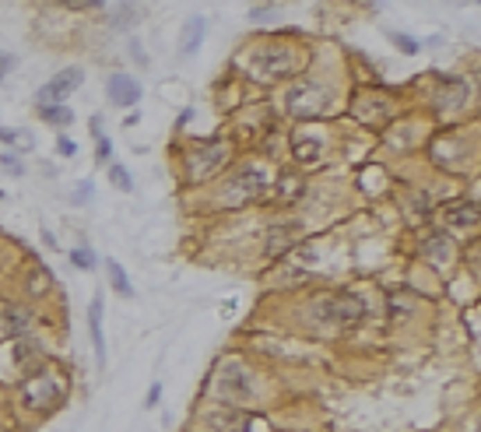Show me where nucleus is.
<instances>
[{
    "mask_svg": "<svg viewBox=\"0 0 481 432\" xmlns=\"http://www.w3.org/2000/svg\"><path fill=\"white\" fill-rule=\"evenodd\" d=\"M91 193H95V187H91V183H88V180H85V183H78V187H74V200H78V204H85V200H88V197H91Z\"/></svg>",
    "mask_w": 481,
    "mask_h": 432,
    "instance_id": "21",
    "label": "nucleus"
},
{
    "mask_svg": "<svg viewBox=\"0 0 481 432\" xmlns=\"http://www.w3.org/2000/svg\"><path fill=\"white\" fill-rule=\"evenodd\" d=\"M74 151H78V144H74L71 137H60V155H64V158H71Z\"/></svg>",
    "mask_w": 481,
    "mask_h": 432,
    "instance_id": "24",
    "label": "nucleus"
},
{
    "mask_svg": "<svg viewBox=\"0 0 481 432\" xmlns=\"http://www.w3.org/2000/svg\"><path fill=\"white\" fill-rule=\"evenodd\" d=\"M88 331H91V345H95V358H98V365H105V334H102V299H91V309H88Z\"/></svg>",
    "mask_w": 481,
    "mask_h": 432,
    "instance_id": "10",
    "label": "nucleus"
},
{
    "mask_svg": "<svg viewBox=\"0 0 481 432\" xmlns=\"http://www.w3.org/2000/svg\"><path fill=\"white\" fill-rule=\"evenodd\" d=\"M81 81H85V71H81V67H67V71H60L57 78H49V81L39 88V102H42V105H64V98H67Z\"/></svg>",
    "mask_w": 481,
    "mask_h": 432,
    "instance_id": "4",
    "label": "nucleus"
},
{
    "mask_svg": "<svg viewBox=\"0 0 481 432\" xmlns=\"http://www.w3.org/2000/svg\"><path fill=\"white\" fill-rule=\"evenodd\" d=\"M446 222L457 225V229L478 225V204H474V200H457L453 207H446Z\"/></svg>",
    "mask_w": 481,
    "mask_h": 432,
    "instance_id": "13",
    "label": "nucleus"
},
{
    "mask_svg": "<svg viewBox=\"0 0 481 432\" xmlns=\"http://www.w3.org/2000/svg\"><path fill=\"white\" fill-rule=\"evenodd\" d=\"M394 39H397V46H401L404 53H414V49H418V42H414V39H408V35H394Z\"/></svg>",
    "mask_w": 481,
    "mask_h": 432,
    "instance_id": "23",
    "label": "nucleus"
},
{
    "mask_svg": "<svg viewBox=\"0 0 481 432\" xmlns=\"http://www.w3.org/2000/svg\"><path fill=\"white\" fill-rule=\"evenodd\" d=\"M105 92H110L113 105H137L141 102V81L130 78V74H113L110 85H105Z\"/></svg>",
    "mask_w": 481,
    "mask_h": 432,
    "instance_id": "8",
    "label": "nucleus"
},
{
    "mask_svg": "<svg viewBox=\"0 0 481 432\" xmlns=\"http://www.w3.org/2000/svg\"><path fill=\"white\" fill-rule=\"evenodd\" d=\"M110 183H113L116 190H123V193H130V190H134V180H130L127 166H120V162H113V166H110Z\"/></svg>",
    "mask_w": 481,
    "mask_h": 432,
    "instance_id": "17",
    "label": "nucleus"
},
{
    "mask_svg": "<svg viewBox=\"0 0 481 432\" xmlns=\"http://www.w3.org/2000/svg\"><path fill=\"white\" fill-rule=\"evenodd\" d=\"M200 42H204V18L197 15V18H190V21L183 25V39H180V57H193V53L200 49Z\"/></svg>",
    "mask_w": 481,
    "mask_h": 432,
    "instance_id": "11",
    "label": "nucleus"
},
{
    "mask_svg": "<svg viewBox=\"0 0 481 432\" xmlns=\"http://www.w3.org/2000/svg\"><path fill=\"white\" fill-rule=\"evenodd\" d=\"M263 187H267V180H263L260 169H243V173L229 183V190H225V204H232V207H236V204H246V200L260 197Z\"/></svg>",
    "mask_w": 481,
    "mask_h": 432,
    "instance_id": "5",
    "label": "nucleus"
},
{
    "mask_svg": "<svg viewBox=\"0 0 481 432\" xmlns=\"http://www.w3.org/2000/svg\"><path fill=\"white\" fill-rule=\"evenodd\" d=\"M11 71V57H0V78H4Z\"/></svg>",
    "mask_w": 481,
    "mask_h": 432,
    "instance_id": "29",
    "label": "nucleus"
},
{
    "mask_svg": "<svg viewBox=\"0 0 481 432\" xmlns=\"http://www.w3.org/2000/svg\"><path fill=\"white\" fill-rule=\"evenodd\" d=\"M0 141H4V144H11V141H18V130H0Z\"/></svg>",
    "mask_w": 481,
    "mask_h": 432,
    "instance_id": "28",
    "label": "nucleus"
},
{
    "mask_svg": "<svg viewBox=\"0 0 481 432\" xmlns=\"http://www.w3.org/2000/svg\"><path fill=\"white\" fill-rule=\"evenodd\" d=\"M295 155H299L302 162H313V158L320 155V141H306V137H299V141H295Z\"/></svg>",
    "mask_w": 481,
    "mask_h": 432,
    "instance_id": "19",
    "label": "nucleus"
},
{
    "mask_svg": "<svg viewBox=\"0 0 481 432\" xmlns=\"http://www.w3.org/2000/svg\"><path fill=\"white\" fill-rule=\"evenodd\" d=\"M98 158H110V141L98 137Z\"/></svg>",
    "mask_w": 481,
    "mask_h": 432,
    "instance_id": "27",
    "label": "nucleus"
},
{
    "mask_svg": "<svg viewBox=\"0 0 481 432\" xmlns=\"http://www.w3.org/2000/svg\"><path fill=\"white\" fill-rule=\"evenodd\" d=\"M64 390H67L64 380H57L53 372H35L32 380L21 387V401L32 411H49V408H57L64 401Z\"/></svg>",
    "mask_w": 481,
    "mask_h": 432,
    "instance_id": "1",
    "label": "nucleus"
},
{
    "mask_svg": "<svg viewBox=\"0 0 481 432\" xmlns=\"http://www.w3.org/2000/svg\"><path fill=\"white\" fill-rule=\"evenodd\" d=\"M105 271H110V282H113V288H116L123 299H130V295H134V288H130V278H127V271H123V263H120V260H113V257H110V263H105Z\"/></svg>",
    "mask_w": 481,
    "mask_h": 432,
    "instance_id": "14",
    "label": "nucleus"
},
{
    "mask_svg": "<svg viewBox=\"0 0 481 432\" xmlns=\"http://www.w3.org/2000/svg\"><path fill=\"white\" fill-rule=\"evenodd\" d=\"M421 250H425V257H429L432 263H446L453 257V243H450L446 232H432L429 239L421 243Z\"/></svg>",
    "mask_w": 481,
    "mask_h": 432,
    "instance_id": "12",
    "label": "nucleus"
},
{
    "mask_svg": "<svg viewBox=\"0 0 481 432\" xmlns=\"http://www.w3.org/2000/svg\"><path fill=\"white\" fill-rule=\"evenodd\" d=\"M46 285H49V275L42 271V267H35V275H32V282H28L32 295H42V292H46Z\"/></svg>",
    "mask_w": 481,
    "mask_h": 432,
    "instance_id": "20",
    "label": "nucleus"
},
{
    "mask_svg": "<svg viewBox=\"0 0 481 432\" xmlns=\"http://www.w3.org/2000/svg\"><path fill=\"white\" fill-rule=\"evenodd\" d=\"M32 327V316L25 313V309H8V334H21V331H28Z\"/></svg>",
    "mask_w": 481,
    "mask_h": 432,
    "instance_id": "16",
    "label": "nucleus"
},
{
    "mask_svg": "<svg viewBox=\"0 0 481 432\" xmlns=\"http://www.w3.org/2000/svg\"><path fill=\"white\" fill-rule=\"evenodd\" d=\"M225 155H229V148H225L222 141L204 144V148L190 158V176H193V180H204V176H211V173H218V166L225 162Z\"/></svg>",
    "mask_w": 481,
    "mask_h": 432,
    "instance_id": "7",
    "label": "nucleus"
},
{
    "mask_svg": "<svg viewBox=\"0 0 481 432\" xmlns=\"http://www.w3.org/2000/svg\"><path fill=\"white\" fill-rule=\"evenodd\" d=\"M324 105H327V92L320 88V85H295L288 92V113L299 116V120H313L324 113Z\"/></svg>",
    "mask_w": 481,
    "mask_h": 432,
    "instance_id": "3",
    "label": "nucleus"
},
{
    "mask_svg": "<svg viewBox=\"0 0 481 432\" xmlns=\"http://www.w3.org/2000/svg\"><path fill=\"white\" fill-rule=\"evenodd\" d=\"M327 316L334 320V323H341V327H351V323H358L365 313H369V306L358 299V295H351V292H341V295H327Z\"/></svg>",
    "mask_w": 481,
    "mask_h": 432,
    "instance_id": "6",
    "label": "nucleus"
},
{
    "mask_svg": "<svg viewBox=\"0 0 481 432\" xmlns=\"http://www.w3.org/2000/svg\"><path fill=\"white\" fill-rule=\"evenodd\" d=\"M271 15H274V8H256V11H250V18H253V21H267Z\"/></svg>",
    "mask_w": 481,
    "mask_h": 432,
    "instance_id": "25",
    "label": "nucleus"
},
{
    "mask_svg": "<svg viewBox=\"0 0 481 432\" xmlns=\"http://www.w3.org/2000/svg\"><path fill=\"white\" fill-rule=\"evenodd\" d=\"M42 120L53 123V127H67L74 120V113L67 110V105H42Z\"/></svg>",
    "mask_w": 481,
    "mask_h": 432,
    "instance_id": "15",
    "label": "nucleus"
},
{
    "mask_svg": "<svg viewBox=\"0 0 481 432\" xmlns=\"http://www.w3.org/2000/svg\"><path fill=\"white\" fill-rule=\"evenodd\" d=\"M158 397H162V387L151 383V390H148V408H155V404H158Z\"/></svg>",
    "mask_w": 481,
    "mask_h": 432,
    "instance_id": "26",
    "label": "nucleus"
},
{
    "mask_svg": "<svg viewBox=\"0 0 481 432\" xmlns=\"http://www.w3.org/2000/svg\"><path fill=\"white\" fill-rule=\"evenodd\" d=\"M215 383H218V394L225 404H250L253 401V376H250V369H243L236 362L218 369Z\"/></svg>",
    "mask_w": 481,
    "mask_h": 432,
    "instance_id": "2",
    "label": "nucleus"
},
{
    "mask_svg": "<svg viewBox=\"0 0 481 432\" xmlns=\"http://www.w3.org/2000/svg\"><path fill=\"white\" fill-rule=\"evenodd\" d=\"M130 53H134V60H137V64H141V67H144V64H148V53H144V46H141V42H137V39H130Z\"/></svg>",
    "mask_w": 481,
    "mask_h": 432,
    "instance_id": "22",
    "label": "nucleus"
},
{
    "mask_svg": "<svg viewBox=\"0 0 481 432\" xmlns=\"http://www.w3.org/2000/svg\"><path fill=\"white\" fill-rule=\"evenodd\" d=\"M71 263H74V267H85V271H91V267H95V253H91L88 246H78V250H71Z\"/></svg>",
    "mask_w": 481,
    "mask_h": 432,
    "instance_id": "18",
    "label": "nucleus"
},
{
    "mask_svg": "<svg viewBox=\"0 0 481 432\" xmlns=\"http://www.w3.org/2000/svg\"><path fill=\"white\" fill-rule=\"evenodd\" d=\"M302 236V222H288V225H274L267 232V257H278L285 250H292V243Z\"/></svg>",
    "mask_w": 481,
    "mask_h": 432,
    "instance_id": "9",
    "label": "nucleus"
}]
</instances>
